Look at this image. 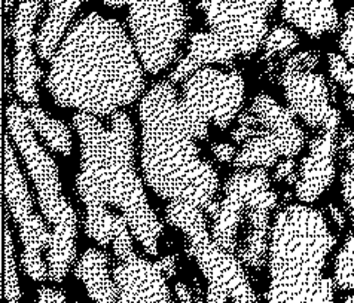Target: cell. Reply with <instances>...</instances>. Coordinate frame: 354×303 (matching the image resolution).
<instances>
[{"instance_id": "6da1fadb", "label": "cell", "mask_w": 354, "mask_h": 303, "mask_svg": "<svg viewBox=\"0 0 354 303\" xmlns=\"http://www.w3.org/2000/svg\"><path fill=\"white\" fill-rule=\"evenodd\" d=\"M80 137L81 164L76 175V190L85 205V232L106 247L113 241V223L121 211L133 237L151 256L158 254L162 223L147 201L143 177L136 168V133L124 110L111 116L106 126L93 115L77 112L73 116Z\"/></svg>"}, {"instance_id": "7a4b0ae2", "label": "cell", "mask_w": 354, "mask_h": 303, "mask_svg": "<svg viewBox=\"0 0 354 303\" xmlns=\"http://www.w3.org/2000/svg\"><path fill=\"white\" fill-rule=\"evenodd\" d=\"M45 86L57 106L103 118L140 99L145 68L124 27L91 12L57 48Z\"/></svg>"}, {"instance_id": "3957f363", "label": "cell", "mask_w": 354, "mask_h": 303, "mask_svg": "<svg viewBox=\"0 0 354 303\" xmlns=\"http://www.w3.org/2000/svg\"><path fill=\"white\" fill-rule=\"evenodd\" d=\"M142 177L155 195L204 211L216 202L218 173L200 156L196 135L170 81L155 84L139 104Z\"/></svg>"}, {"instance_id": "277c9868", "label": "cell", "mask_w": 354, "mask_h": 303, "mask_svg": "<svg viewBox=\"0 0 354 303\" xmlns=\"http://www.w3.org/2000/svg\"><path fill=\"white\" fill-rule=\"evenodd\" d=\"M337 238L323 214L307 204L280 210L268 248L267 303H332L335 280L326 275Z\"/></svg>"}, {"instance_id": "5b68a950", "label": "cell", "mask_w": 354, "mask_h": 303, "mask_svg": "<svg viewBox=\"0 0 354 303\" xmlns=\"http://www.w3.org/2000/svg\"><path fill=\"white\" fill-rule=\"evenodd\" d=\"M279 0H200L209 32L192 35L188 52L170 73L171 84H183L203 67H230L249 58L268 36V21Z\"/></svg>"}, {"instance_id": "8992f818", "label": "cell", "mask_w": 354, "mask_h": 303, "mask_svg": "<svg viewBox=\"0 0 354 303\" xmlns=\"http://www.w3.org/2000/svg\"><path fill=\"white\" fill-rule=\"evenodd\" d=\"M6 124L9 137L21 153L33 182L39 210L53 231L51 246L45 254L49 280L62 282L75 266L76 260V213L63 193L57 162L37 141V135L21 104L9 103L6 107Z\"/></svg>"}, {"instance_id": "52a82bcc", "label": "cell", "mask_w": 354, "mask_h": 303, "mask_svg": "<svg viewBox=\"0 0 354 303\" xmlns=\"http://www.w3.org/2000/svg\"><path fill=\"white\" fill-rule=\"evenodd\" d=\"M268 170H240L223 186V199L213 222L212 237L235 254L243 265L262 269L268 262L271 213L277 207Z\"/></svg>"}, {"instance_id": "ba28073f", "label": "cell", "mask_w": 354, "mask_h": 303, "mask_svg": "<svg viewBox=\"0 0 354 303\" xmlns=\"http://www.w3.org/2000/svg\"><path fill=\"white\" fill-rule=\"evenodd\" d=\"M231 135L240 144L232 162L237 171L275 168L281 159L297 158L306 144V133L297 116L268 94L254 97Z\"/></svg>"}, {"instance_id": "9c48e42d", "label": "cell", "mask_w": 354, "mask_h": 303, "mask_svg": "<svg viewBox=\"0 0 354 303\" xmlns=\"http://www.w3.org/2000/svg\"><path fill=\"white\" fill-rule=\"evenodd\" d=\"M129 9L130 37L145 72L158 75L176 60L188 32L183 0H102Z\"/></svg>"}, {"instance_id": "30bf717a", "label": "cell", "mask_w": 354, "mask_h": 303, "mask_svg": "<svg viewBox=\"0 0 354 303\" xmlns=\"http://www.w3.org/2000/svg\"><path fill=\"white\" fill-rule=\"evenodd\" d=\"M165 216L188 240V251L209 284L219 287L232 303H257L243 262L214 241L203 208L186 202H169Z\"/></svg>"}, {"instance_id": "8fae6325", "label": "cell", "mask_w": 354, "mask_h": 303, "mask_svg": "<svg viewBox=\"0 0 354 303\" xmlns=\"http://www.w3.org/2000/svg\"><path fill=\"white\" fill-rule=\"evenodd\" d=\"M180 101L198 140L209 135V126L226 130L237 118L244 101L240 72L203 67L182 84Z\"/></svg>"}, {"instance_id": "7c38bea8", "label": "cell", "mask_w": 354, "mask_h": 303, "mask_svg": "<svg viewBox=\"0 0 354 303\" xmlns=\"http://www.w3.org/2000/svg\"><path fill=\"white\" fill-rule=\"evenodd\" d=\"M319 64V51H301L284 60L280 72L284 99L295 116L311 130L339 131L341 113L332 103L330 88Z\"/></svg>"}, {"instance_id": "4fadbf2b", "label": "cell", "mask_w": 354, "mask_h": 303, "mask_svg": "<svg viewBox=\"0 0 354 303\" xmlns=\"http://www.w3.org/2000/svg\"><path fill=\"white\" fill-rule=\"evenodd\" d=\"M11 137H5V197L23 244L21 265L33 281L49 280V271L44 253L53 241V231L46 220L35 211V202L27 182L19 168Z\"/></svg>"}, {"instance_id": "5bb4252c", "label": "cell", "mask_w": 354, "mask_h": 303, "mask_svg": "<svg viewBox=\"0 0 354 303\" xmlns=\"http://www.w3.org/2000/svg\"><path fill=\"white\" fill-rule=\"evenodd\" d=\"M45 0H21L19 2L11 28L15 55L12 61L14 90L18 99L27 106H37V85L42 81L44 72L36 63V24L44 9Z\"/></svg>"}, {"instance_id": "9a60e30c", "label": "cell", "mask_w": 354, "mask_h": 303, "mask_svg": "<svg viewBox=\"0 0 354 303\" xmlns=\"http://www.w3.org/2000/svg\"><path fill=\"white\" fill-rule=\"evenodd\" d=\"M118 303H171V293L158 262L137 256L120 259L113 269Z\"/></svg>"}, {"instance_id": "2e32d148", "label": "cell", "mask_w": 354, "mask_h": 303, "mask_svg": "<svg viewBox=\"0 0 354 303\" xmlns=\"http://www.w3.org/2000/svg\"><path fill=\"white\" fill-rule=\"evenodd\" d=\"M339 131H320L308 143V153L298 167L295 195L302 204L316 202L335 179Z\"/></svg>"}, {"instance_id": "e0dca14e", "label": "cell", "mask_w": 354, "mask_h": 303, "mask_svg": "<svg viewBox=\"0 0 354 303\" xmlns=\"http://www.w3.org/2000/svg\"><path fill=\"white\" fill-rule=\"evenodd\" d=\"M281 18L311 39L335 33L342 26L335 0H283Z\"/></svg>"}, {"instance_id": "ac0fdd59", "label": "cell", "mask_w": 354, "mask_h": 303, "mask_svg": "<svg viewBox=\"0 0 354 303\" xmlns=\"http://www.w3.org/2000/svg\"><path fill=\"white\" fill-rule=\"evenodd\" d=\"M75 277L82 281L94 303H118V290L111 275L109 256L98 248H88L73 266Z\"/></svg>"}, {"instance_id": "d6986e66", "label": "cell", "mask_w": 354, "mask_h": 303, "mask_svg": "<svg viewBox=\"0 0 354 303\" xmlns=\"http://www.w3.org/2000/svg\"><path fill=\"white\" fill-rule=\"evenodd\" d=\"M82 0H48V15L37 32L36 52L44 61H51Z\"/></svg>"}, {"instance_id": "ffe728a7", "label": "cell", "mask_w": 354, "mask_h": 303, "mask_svg": "<svg viewBox=\"0 0 354 303\" xmlns=\"http://www.w3.org/2000/svg\"><path fill=\"white\" fill-rule=\"evenodd\" d=\"M26 116L35 134L41 137L49 149L63 156L72 155V133L63 121L51 118L37 106H28L26 109Z\"/></svg>"}, {"instance_id": "44dd1931", "label": "cell", "mask_w": 354, "mask_h": 303, "mask_svg": "<svg viewBox=\"0 0 354 303\" xmlns=\"http://www.w3.org/2000/svg\"><path fill=\"white\" fill-rule=\"evenodd\" d=\"M299 46V36L292 27L277 26L265 37L262 45V60L271 61L274 58H288Z\"/></svg>"}, {"instance_id": "7402d4cb", "label": "cell", "mask_w": 354, "mask_h": 303, "mask_svg": "<svg viewBox=\"0 0 354 303\" xmlns=\"http://www.w3.org/2000/svg\"><path fill=\"white\" fill-rule=\"evenodd\" d=\"M3 260H5V269H3V296L8 303H19L21 300V287H19V278H18V268L15 263V248L12 241V233L9 223L5 220L3 223Z\"/></svg>"}, {"instance_id": "603a6c76", "label": "cell", "mask_w": 354, "mask_h": 303, "mask_svg": "<svg viewBox=\"0 0 354 303\" xmlns=\"http://www.w3.org/2000/svg\"><path fill=\"white\" fill-rule=\"evenodd\" d=\"M328 70L330 79L335 82L344 94V104L354 122V67L341 54L328 55Z\"/></svg>"}, {"instance_id": "cb8c5ba5", "label": "cell", "mask_w": 354, "mask_h": 303, "mask_svg": "<svg viewBox=\"0 0 354 303\" xmlns=\"http://www.w3.org/2000/svg\"><path fill=\"white\" fill-rule=\"evenodd\" d=\"M333 280L338 289L354 291V231L348 232L333 260Z\"/></svg>"}, {"instance_id": "d4e9b609", "label": "cell", "mask_w": 354, "mask_h": 303, "mask_svg": "<svg viewBox=\"0 0 354 303\" xmlns=\"http://www.w3.org/2000/svg\"><path fill=\"white\" fill-rule=\"evenodd\" d=\"M341 168V197L350 217L354 220V148L339 152Z\"/></svg>"}, {"instance_id": "484cf974", "label": "cell", "mask_w": 354, "mask_h": 303, "mask_svg": "<svg viewBox=\"0 0 354 303\" xmlns=\"http://www.w3.org/2000/svg\"><path fill=\"white\" fill-rule=\"evenodd\" d=\"M338 42L341 55L354 67V8L348 9L342 18Z\"/></svg>"}, {"instance_id": "4316f807", "label": "cell", "mask_w": 354, "mask_h": 303, "mask_svg": "<svg viewBox=\"0 0 354 303\" xmlns=\"http://www.w3.org/2000/svg\"><path fill=\"white\" fill-rule=\"evenodd\" d=\"M298 167L299 165H297L295 159H281L277 165H275V173H274L275 182L297 184Z\"/></svg>"}, {"instance_id": "83f0119b", "label": "cell", "mask_w": 354, "mask_h": 303, "mask_svg": "<svg viewBox=\"0 0 354 303\" xmlns=\"http://www.w3.org/2000/svg\"><path fill=\"white\" fill-rule=\"evenodd\" d=\"M212 152L214 155V158L219 162L223 164H232L235 156H237V149L234 148L232 144L228 143H216L212 146Z\"/></svg>"}, {"instance_id": "f1b7e54d", "label": "cell", "mask_w": 354, "mask_h": 303, "mask_svg": "<svg viewBox=\"0 0 354 303\" xmlns=\"http://www.w3.org/2000/svg\"><path fill=\"white\" fill-rule=\"evenodd\" d=\"M37 303H66V296L58 289L42 287L37 291Z\"/></svg>"}, {"instance_id": "f546056e", "label": "cell", "mask_w": 354, "mask_h": 303, "mask_svg": "<svg viewBox=\"0 0 354 303\" xmlns=\"http://www.w3.org/2000/svg\"><path fill=\"white\" fill-rule=\"evenodd\" d=\"M228 296L225 295L219 287L209 284L207 287V296H205V303H228Z\"/></svg>"}, {"instance_id": "4dcf8cb0", "label": "cell", "mask_w": 354, "mask_h": 303, "mask_svg": "<svg viewBox=\"0 0 354 303\" xmlns=\"http://www.w3.org/2000/svg\"><path fill=\"white\" fill-rule=\"evenodd\" d=\"M174 291L176 296L179 299V303H194V297H192V291L191 289L185 284V282H176L174 286Z\"/></svg>"}, {"instance_id": "1f68e13d", "label": "cell", "mask_w": 354, "mask_h": 303, "mask_svg": "<svg viewBox=\"0 0 354 303\" xmlns=\"http://www.w3.org/2000/svg\"><path fill=\"white\" fill-rule=\"evenodd\" d=\"M158 265L161 271L164 272V275L167 278L174 277L176 273V256H164L161 260H158Z\"/></svg>"}, {"instance_id": "d6a6232c", "label": "cell", "mask_w": 354, "mask_h": 303, "mask_svg": "<svg viewBox=\"0 0 354 303\" xmlns=\"http://www.w3.org/2000/svg\"><path fill=\"white\" fill-rule=\"evenodd\" d=\"M328 208H329V214H330L332 222L337 224L339 231H342L344 228H346V214H344L342 210L339 207H337V205H333V204H330Z\"/></svg>"}, {"instance_id": "836d02e7", "label": "cell", "mask_w": 354, "mask_h": 303, "mask_svg": "<svg viewBox=\"0 0 354 303\" xmlns=\"http://www.w3.org/2000/svg\"><path fill=\"white\" fill-rule=\"evenodd\" d=\"M12 5H14V0H5V11H6V14L11 12Z\"/></svg>"}, {"instance_id": "e575fe53", "label": "cell", "mask_w": 354, "mask_h": 303, "mask_svg": "<svg viewBox=\"0 0 354 303\" xmlns=\"http://www.w3.org/2000/svg\"><path fill=\"white\" fill-rule=\"evenodd\" d=\"M341 303H354V295H351V296L346 297V299H344Z\"/></svg>"}, {"instance_id": "d590c367", "label": "cell", "mask_w": 354, "mask_h": 303, "mask_svg": "<svg viewBox=\"0 0 354 303\" xmlns=\"http://www.w3.org/2000/svg\"><path fill=\"white\" fill-rule=\"evenodd\" d=\"M80 303H82V302H80Z\"/></svg>"}]
</instances>
